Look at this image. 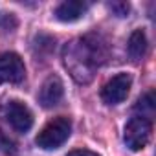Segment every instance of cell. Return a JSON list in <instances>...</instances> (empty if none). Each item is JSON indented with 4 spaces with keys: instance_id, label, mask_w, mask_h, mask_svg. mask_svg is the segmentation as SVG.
Here are the masks:
<instances>
[{
    "instance_id": "cell-4",
    "label": "cell",
    "mask_w": 156,
    "mask_h": 156,
    "mask_svg": "<svg viewBox=\"0 0 156 156\" xmlns=\"http://www.w3.org/2000/svg\"><path fill=\"white\" fill-rule=\"evenodd\" d=\"M130 85H132V77L129 73H118L112 79H108L101 88V99L107 105H118L127 99Z\"/></svg>"
},
{
    "instance_id": "cell-11",
    "label": "cell",
    "mask_w": 156,
    "mask_h": 156,
    "mask_svg": "<svg viewBox=\"0 0 156 156\" xmlns=\"http://www.w3.org/2000/svg\"><path fill=\"white\" fill-rule=\"evenodd\" d=\"M0 28L4 31H13L17 28V19L13 13H2L0 15Z\"/></svg>"
},
{
    "instance_id": "cell-5",
    "label": "cell",
    "mask_w": 156,
    "mask_h": 156,
    "mask_svg": "<svg viewBox=\"0 0 156 156\" xmlns=\"http://www.w3.org/2000/svg\"><path fill=\"white\" fill-rule=\"evenodd\" d=\"M2 114L17 132H28L33 127V114L20 101H8L2 107Z\"/></svg>"
},
{
    "instance_id": "cell-9",
    "label": "cell",
    "mask_w": 156,
    "mask_h": 156,
    "mask_svg": "<svg viewBox=\"0 0 156 156\" xmlns=\"http://www.w3.org/2000/svg\"><path fill=\"white\" fill-rule=\"evenodd\" d=\"M127 50H129L130 59H134V61H140L145 55V51H147V37H145V31L143 30L132 31V35L129 37Z\"/></svg>"
},
{
    "instance_id": "cell-13",
    "label": "cell",
    "mask_w": 156,
    "mask_h": 156,
    "mask_svg": "<svg viewBox=\"0 0 156 156\" xmlns=\"http://www.w3.org/2000/svg\"><path fill=\"white\" fill-rule=\"evenodd\" d=\"M0 151L2 152H13L15 147H13V141L9 138H6V134L0 130Z\"/></svg>"
},
{
    "instance_id": "cell-1",
    "label": "cell",
    "mask_w": 156,
    "mask_h": 156,
    "mask_svg": "<svg viewBox=\"0 0 156 156\" xmlns=\"http://www.w3.org/2000/svg\"><path fill=\"white\" fill-rule=\"evenodd\" d=\"M108 57V46L98 33H88L83 39L70 41L62 50L64 66L77 83L88 85L96 68L101 66Z\"/></svg>"
},
{
    "instance_id": "cell-14",
    "label": "cell",
    "mask_w": 156,
    "mask_h": 156,
    "mask_svg": "<svg viewBox=\"0 0 156 156\" xmlns=\"http://www.w3.org/2000/svg\"><path fill=\"white\" fill-rule=\"evenodd\" d=\"M66 156H99V154H96V152H92L88 149H75V151L68 152Z\"/></svg>"
},
{
    "instance_id": "cell-12",
    "label": "cell",
    "mask_w": 156,
    "mask_h": 156,
    "mask_svg": "<svg viewBox=\"0 0 156 156\" xmlns=\"http://www.w3.org/2000/svg\"><path fill=\"white\" fill-rule=\"evenodd\" d=\"M108 9L114 15H118V17H127L130 13V6L127 2H110L108 4Z\"/></svg>"
},
{
    "instance_id": "cell-6",
    "label": "cell",
    "mask_w": 156,
    "mask_h": 156,
    "mask_svg": "<svg viewBox=\"0 0 156 156\" xmlns=\"http://www.w3.org/2000/svg\"><path fill=\"white\" fill-rule=\"evenodd\" d=\"M26 77V68L22 59L17 53H2L0 55V85L9 83V85H19Z\"/></svg>"
},
{
    "instance_id": "cell-10",
    "label": "cell",
    "mask_w": 156,
    "mask_h": 156,
    "mask_svg": "<svg viewBox=\"0 0 156 156\" xmlns=\"http://www.w3.org/2000/svg\"><path fill=\"white\" fill-rule=\"evenodd\" d=\"M134 110L138 112V116H140V118H145V119H149V121H151V118L154 116V110H156L154 92H152V90H149L147 94H143V96L138 99V103L134 105Z\"/></svg>"
},
{
    "instance_id": "cell-2",
    "label": "cell",
    "mask_w": 156,
    "mask_h": 156,
    "mask_svg": "<svg viewBox=\"0 0 156 156\" xmlns=\"http://www.w3.org/2000/svg\"><path fill=\"white\" fill-rule=\"evenodd\" d=\"M70 132H72V123L68 118H55L51 119L37 136L35 143L41 147V149H46V151H51V149H57L61 147L68 138H70Z\"/></svg>"
},
{
    "instance_id": "cell-3",
    "label": "cell",
    "mask_w": 156,
    "mask_h": 156,
    "mask_svg": "<svg viewBox=\"0 0 156 156\" xmlns=\"http://www.w3.org/2000/svg\"><path fill=\"white\" fill-rule=\"evenodd\" d=\"M151 132H152V123L149 119H145V118L134 116L125 125L123 140H125V143H127V147L130 151H141L149 143Z\"/></svg>"
},
{
    "instance_id": "cell-7",
    "label": "cell",
    "mask_w": 156,
    "mask_h": 156,
    "mask_svg": "<svg viewBox=\"0 0 156 156\" xmlns=\"http://www.w3.org/2000/svg\"><path fill=\"white\" fill-rule=\"evenodd\" d=\"M62 96H64V85L61 81V77L59 75H50L39 90V103L42 107L50 108V107L59 105Z\"/></svg>"
},
{
    "instance_id": "cell-8",
    "label": "cell",
    "mask_w": 156,
    "mask_h": 156,
    "mask_svg": "<svg viewBox=\"0 0 156 156\" xmlns=\"http://www.w3.org/2000/svg\"><path fill=\"white\" fill-rule=\"evenodd\" d=\"M87 9H88V6L85 2H79V0H68V2H62L61 6H57L55 17L59 20H62V22H73L77 19H81Z\"/></svg>"
}]
</instances>
